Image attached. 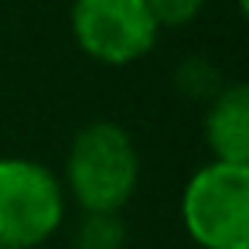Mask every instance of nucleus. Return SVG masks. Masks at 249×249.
I'll use <instances>...</instances> for the list:
<instances>
[{
	"mask_svg": "<svg viewBox=\"0 0 249 249\" xmlns=\"http://www.w3.org/2000/svg\"><path fill=\"white\" fill-rule=\"evenodd\" d=\"M140 184V150L109 120L82 126L65 157V191L82 212H123Z\"/></svg>",
	"mask_w": 249,
	"mask_h": 249,
	"instance_id": "nucleus-1",
	"label": "nucleus"
},
{
	"mask_svg": "<svg viewBox=\"0 0 249 249\" xmlns=\"http://www.w3.org/2000/svg\"><path fill=\"white\" fill-rule=\"evenodd\" d=\"M181 225L201 249H249V164L198 167L181 191Z\"/></svg>",
	"mask_w": 249,
	"mask_h": 249,
	"instance_id": "nucleus-2",
	"label": "nucleus"
},
{
	"mask_svg": "<svg viewBox=\"0 0 249 249\" xmlns=\"http://www.w3.org/2000/svg\"><path fill=\"white\" fill-rule=\"evenodd\" d=\"M65 218V188L52 167L28 157H0V246L35 249Z\"/></svg>",
	"mask_w": 249,
	"mask_h": 249,
	"instance_id": "nucleus-3",
	"label": "nucleus"
},
{
	"mask_svg": "<svg viewBox=\"0 0 249 249\" xmlns=\"http://www.w3.org/2000/svg\"><path fill=\"white\" fill-rule=\"evenodd\" d=\"M69 24L75 45L92 62L113 69L147 58L160 38L143 0H75Z\"/></svg>",
	"mask_w": 249,
	"mask_h": 249,
	"instance_id": "nucleus-4",
	"label": "nucleus"
},
{
	"mask_svg": "<svg viewBox=\"0 0 249 249\" xmlns=\"http://www.w3.org/2000/svg\"><path fill=\"white\" fill-rule=\"evenodd\" d=\"M205 143L212 160L249 164V86H222L205 109Z\"/></svg>",
	"mask_w": 249,
	"mask_h": 249,
	"instance_id": "nucleus-5",
	"label": "nucleus"
},
{
	"mask_svg": "<svg viewBox=\"0 0 249 249\" xmlns=\"http://www.w3.org/2000/svg\"><path fill=\"white\" fill-rule=\"evenodd\" d=\"M126 225L120 212H86L82 225L75 229V249H123Z\"/></svg>",
	"mask_w": 249,
	"mask_h": 249,
	"instance_id": "nucleus-6",
	"label": "nucleus"
},
{
	"mask_svg": "<svg viewBox=\"0 0 249 249\" xmlns=\"http://www.w3.org/2000/svg\"><path fill=\"white\" fill-rule=\"evenodd\" d=\"M143 4H147L150 18L157 21V28L167 31V28H184V24H191V21L205 11L208 0H143Z\"/></svg>",
	"mask_w": 249,
	"mask_h": 249,
	"instance_id": "nucleus-7",
	"label": "nucleus"
},
{
	"mask_svg": "<svg viewBox=\"0 0 249 249\" xmlns=\"http://www.w3.org/2000/svg\"><path fill=\"white\" fill-rule=\"evenodd\" d=\"M0 249H7V246H0Z\"/></svg>",
	"mask_w": 249,
	"mask_h": 249,
	"instance_id": "nucleus-8",
	"label": "nucleus"
},
{
	"mask_svg": "<svg viewBox=\"0 0 249 249\" xmlns=\"http://www.w3.org/2000/svg\"><path fill=\"white\" fill-rule=\"evenodd\" d=\"M0 4H4V0H0Z\"/></svg>",
	"mask_w": 249,
	"mask_h": 249,
	"instance_id": "nucleus-9",
	"label": "nucleus"
}]
</instances>
